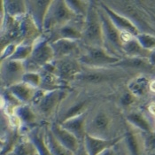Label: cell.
<instances>
[{"instance_id":"5","label":"cell","mask_w":155,"mask_h":155,"mask_svg":"<svg viewBox=\"0 0 155 155\" xmlns=\"http://www.w3.org/2000/svg\"><path fill=\"white\" fill-rule=\"evenodd\" d=\"M71 89L45 91L38 89L33 100L29 104L36 113L42 125L53 122L60 104Z\"/></svg>"},{"instance_id":"21","label":"cell","mask_w":155,"mask_h":155,"mask_svg":"<svg viewBox=\"0 0 155 155\" xmlns=\"http://www.w3.org/2000/svg\"><path fill=\"white\" fill-rule=\"evenodd\" d=\"M49 128L53 136L55 137V138L58 140V142L73 153L76 152V150L82 143L72 133L65 130L60 124L57 122L50 123Z\"/></svg>"},{"instance_id":"44","label":"cell","mask_w":155,"mask_h":155,"mask_svg":"<svg viewBox=\"0 0 155 155\" xmlns=\"http://www.w3.org/2000/svg\"><path fill=\"white\" fill-rule=\"evenodd\" d=\"M36 155H38V154H37V153H36Z\"/></svg>"},{"instance_id":"9","label":"cell","mask_w":155,"mask_h":155,"mask_svg":"<svg viewBox=\"0 0 155 155\" xmlns=\"http://www.w3.org/2000/svg\"><path fill=\"white\" fill-rule=\"evenodd\" d=\"M54 60V53L48 38L44 34L40 36L33 45V51L29 58L24 61L26 72H36L40 70Z\"/></svg>"},{"instance_id":"43","label":"cell","mask_w":155,"mask_h":155,"mask_svg":"<svg viewBox=\"0 0 155 155\" xmlns=\"http://www.w3.org/2000/svg\"><path fill=\"white\" fill-rule=\"evenodd\" d=\"M150 100H153V101H155V96H153V97H152Z\"/></svg>"},{"instance_id":"25","label":"cell","mask_w":155,"mask_h":155,"mask_svg":"<svg viewBox=\"0 0 155 155\" xmlns=\"http://www.w3.org/2000/svg\"><path fill=\"white\" fill-rule=\"evenodd\" d=\"M22 105H29L33 100L38 89H35L23 82L6 89Z\"/></svg>"},{"instance_id":"28","label":"cell","mask_w":155,"mask_h":155,"mask_svg":"<svg viewBox=\"0 0 155 155\" xmlns=\"http://www.w3.org/2000/svg\"><path fill=\"white\" fill-rule=\"evenodd\" d=\"M119 140L107 141V140L94 138V137H91L86 135V137L84 138V144L89 155H98L103 151H105L106 149H107L109 147H112Z\"/></svg>"},{"instance_id":"7","label":"cell","mask_w":155,"mask_h":155,"mask_svg":"<svg viewBox=\"0 0 155 155\" xmlns=\"http://www.w3.org/2000/svg\"><path fill=\"white\" fill-rule=\"evenodd\" d=\"M98 7L103 30V48L110 55L119 59H122L125 57V54L123 51L121 32L113 23L107 13L99 4Z\"/></svg>"},{"instance_id":"37","label":"cell","mask_w":155,"mask_h":155,"mask_svg":"<svg viewBox=\"0 0 155 155\" xmlns=\"http://www.w3.org/2000/svg\"><path fill=\"white\" fill-rule=\"evenodd\" d=\"M143 107L152 118H155V101L149 100L143 105Z\"/></svg>"},{"instance_id":"17","label":"cell","mask_w":155,"mask_h":155,"mask_svg":"<svg viewBox=\"0 0 155 155\" xmlns=\"http://www.w3.org/2000/svg\"><path fill=\"white\" fill-rule=\"evenodd\" d=\"M52 0H28L26 1L27 14L43 33L45 20Z\"/></svg>"},{"instance_id":"32","label":"cell","mask_w":155,"mask_h":155,"mask_svg":"<svg viewBox=\"0 0 155 155\" xmlns=\"http://www.w3.org/2000/svg\"><path fill=\"white\" fill-rule=\"evenodd\" d=\"M90 0H66L68 5L78 17L84 19L91 6Z\"/></svg>"},{"instance_id":"12","label":"cell","mask_w":155,"mask_h":155,"mask_svg":"<svg viewBox=\"0 0 155 155\" xmlns=\"http://www.w3.org/2000/svg\"><path fill=\"white\" fill-rule=\"evenodd\" d=\"M51 64L59 78L69 86L83 70V65L79 62L77 58L74 57L54 60L51 61Z\"/></svg>"},{"instance_id":"35","label":"cell","mask_w":155,"mask_h":155,"mask_svg":"<svg viewBox=\"0 0 155 155\" xmlns=\"http://www.w3.org/2000/svg\"><path fill=\"white\" fill-rule=\"evenodd\" d=\"M137 40L140 42V44L143 45L146 50L153 51L155 50V36H150V35H144V34H139L136 36Z\"/></svg>"},{"instance_id":"39","label":"cell","mask_w":155,"mask_h":155,"mask_svg":"<svg viewBox=\"0 0 155 155\" xmlns=\"http://www.w3.org/2000/svg\"><path fill=\"white\" fill-rule=\"evenodd\" d=\"M73 155H89V153L86 151V148L84 146V143H82L80 144V146L78 147V149L76 150V152L74 153Z\"/></svg>"},{"instance_id":"36","label":"cell","mask_w":155,"mask_h":155,"mask_svg":"<svg viewBox=\"0 0 155 155\" xmlns=\"http://www.w3.org/2000/svg\"><path fill=\"white\" fill-rule=\"evenodd\" d=\"M143 137L147 154L155 153V131L150 133L143 132Z\"/></svg>"},{"instance_id":"13","label":"cell","mask_w":155,"mask_h":155,"mask_svg":"<svg viewBox=\"0 0 155 155\" xmlns=\"http://www.w3.org/2000/svg\"><path fill=\"white\" fill-rule=\"evenodd\" d=\"M120 141L128 155H147L143 132L133 127L130 123Z\"/></svg>"},{"instance_id":"18","label":"cell","mask_w":155,"mask_h":155,"mask_svg":"<svg viewBox=\"0 0 155 155\" xmlns=\"http://www.w3.org/2000/svg\"><path fill=\"white\" fill-rule=\"evenodd\" d=\"M54 53V60L68 57H79L81 51V41L60 39L51 44Z\"/></svg>"},{"instance_id":"24","label":"cell","mask_w":155,"mask_h":155,"mask_svg":"<svg viewBox=\"0 0 155 155\" xmlns=\"http://www.w3.org/2000/svg\"><path fill=\"white\" fill-rule=\"evenodd\" d=\"M15 114L21 119L22 122V128L21 130V133L36 126H43L30 105L20 106L16 109Z\"/></svg>"},{"instance_id":"23","label":"cell","mask_w":155,"mask_h":155,"mask_svg":"<svg viewBox=\"0 0 155 155\" xmlns=\"http://www.w3.org/2000/svg\"><path fill=\"white\" fill-rule=\"evenodd\" d=\"M97 2L102 6V8L106 11V12L109 16V18L113 21V23L116 26V28L120 32H126V33H129V34H130L134 36H137L140 34L138 32V30L137 29V28L128 19H126L125 17L120 15L115 12H114L113 10H111L110 8H108L107 6H106L104 4L101 3L100 0H98Z\"/></svg>"},{"instance_id":"11","label":"cell","mask_w":155,"mask_h":155,"mask_svg":"<svg viewBox=\"0 0 155 155\" xmlns=\"http://www.w3.org/2000/svg\"><path fill=\"white\" fill-rule=\"evenodd\" d=\"M26 69L21 61L5 60L1 61L0 83L1 89H7L22 82Z\"/></svg>"},{"instance_id":"2","label":"cell","mask_w":155,"mask_h":155,"mask_svg":"<svg viewBox=\"0 0 155 155\" xmlns=\"http://www.w3.org/2000/svg\"><path fill=\"white\" fill-rule=\"evenodd\" d=\"M137 75L139 74L114 66L106 68L83 67V70L70 84V88L84 89L104 97H111Z\"/></svg>"},{"instance_id":"30","label":"cell","mask_w":155,"mask_h":155,"mask_svg":"<svg viewBox=\"0 0 155 155\" xmlns=\"http://www.w3.org/2000/svg\"><path fill=\"white\" fill-rule=\"evenodd\" d=\"M0 4L3 5L5 14L13 18L22 17L27 14L26 1L22 0H5L1 1Z\"/></svg>"},{"instance_id":"8","label":"cell","mask_w":155,"mask_h":155,"mask_svg":"<svg viewBox=\"0 0 155 155\" xmlns=\"http://www.w3.org/2000/svg\"><path fill=\"white\" fill-rule=\"evenodd\" d=\"M77 19L82 18L78 17L72 11L66 0H52L45 20L43 34L47 35Z\"/></svg>"},{"instance_id":"22","label":"cell","mask_w":155,"mask_h":155,"mask_svg":"<svg viewBox=\"0 0 155 155\" xmlns=\"http://www.w3.org/2000/svg\"><path fill=\"white\" fill-rule=\"evenodd\" d=\"M111 97L114 99V101L124 111V113L130 110L132 108L142 107L144 105L142 101H140L128 89L127 85L119 89L114 95L111 96Z\"/></svg>"},{"instance_id":"41","label":"cell","mask_w":155,"mask_h":155,"mask_svg":"<svg viewBox=\"0 0 155 155\" xmlns=\"http://www.w3.org/2000/svg\"><path fill=\"white\" fill-rule=\"evenodd\" d=\"M98 155H116V153L114 149V145L112 147H109L107 149H106L105 151H103L101 153Z\"/></svg>"},{"instance_id":"27","label":"cell","mask_w":155,"mask_h":155,"mask_svg":"<svg viewBox=\"0 0 155 155\" xmlns=\"http://www.w3.org/2000/svg\"><path fill=\"white\" fill-rule=\"evenodd\" d=\"M123 51L125 57L143 59H148L152 52L143 47L136 36L132 37L123 44Z\"/></svg>"},{"instance_id":"10","label":"cell","mask_w":155,"mask_h":155,"mask_svg":"<svg viewBox=\"0 0 155 155\" xmlns=\"http://www.w3.org/2000/svg\"><path fill=\"white\" fill-rule=\"evenodd\" d=\"M120 59L110 55L104 48L90 47L81 44L79 62L85 68H106L117 63Z\"/></svg>"},{"instance_id":"31","label":"cell","mask_w":155,"mask_h":155,"mask_svg":"<svg viewBox=\"0 0 155 155\" xmlns=\"http://www.w3.org/2000/svg\"><path fill=\"white\" fill-rule=\"evenodd\" d=\"M36 151L33 143L29 139L21 135L17 143L14 144L12 149L6 155H36Z\"/></svg>"},{"instance_id":"29","label":"cell","mask_w":155,"mask_h":155,"mask_svg":"<svg viewBox=\"0 0 155 155\" xmlns=\"http://www.w3.org/2000/svg\"><path fill=\"white\" fill-rule=\"evenodd\" d=\"M45 143L47 144L48 150L51 155H73L74 153L64 147L61 143L58 142L55 138L53 134L51 133L49 124L45 125Z\"/></svg>"},{"instance_id":"33","label":"cell","mask_w":155,"mask_h":155,"mask_svg":"<svg viewBox=\"0 0 155 155\" xmlns=\"http://www.w3.org/2000/svg\"><path fill=\"white\" fill-rule=\"evenodd\" d=\"M34 45V44H33ZM33 45L28 44H20L14 53L12 55V57L8 60H17L24 62L28 60L33 51Z\"/></svg>"},{"instance_id":"1","label":"cell","mask_w":155,"mask_h":155,"mask_svg":"<svg viewBox=\"0 0 155 155\" xmlns=\"http://www.w3.org/2000/svg\"><path fill=\"white\" fill-rule=\"evenodd\" d=\"M124 111L111 97L99 99L87 113L86 135L107 141L120 139L128 129Z\"/></svg>"},{"instance_id":"15","label":"cell","mask_w":155,"mask_h":155,"mask_svg":"<svg viewBox=\"0 0 155 155\" xmlns=\"http://www.w3.org/2000/svg\"><path fill=\"white\" fill-rule=\"evenodd\" d=\"M125 116L128 123L142 132L150 133L154 131L153 118L145 112L143 106L125 112Z\"/></svg>"},{"instance_id":"20","label":"cell","mask_w":155,"mask_h":155,"mask_svg":"<svg viewBox=\"0 0 155 155\" xmlns=\"http://www.w3.org/2000/svg\"><path fill=\"white\" fill-rule=\"evenodd\" d=\"M153 76L149 74H139L131 79L127 84L128 89L143 104L151 99L149 84Z\"/></svg>"},{"instance_id":"3","label":"cell","mask_w":155,"mask_h":155,"mask_svg":"<svg viewBox=\"0 0 155 155\" xmlns=\"http://www.w3.org/2000/svg\"><path fill=\"white\" fill-rule=\"evenodd\" d=\"M108 8L125 17L140 34L155 36V0H100Z\"/></svg>"},{"instance_id":"14","label":"cell","mask_w":155,"mask_h":155,"mask_svg":"<svg viewBox=\"0 0 155 155\" xmlns=\"http://www.w3.org/2000/svg\"><path fill=\"white\" fill-rule=\"evenodd\" d=\"M84 21V19H77L70 23L64 25L45 36L48 38L50 44H51L57 40H60V39L81 41L82 36H83Z\"/></svg>"},{"instance_id":"34","label":"cell","mask_w":155,"mask_h":155,"mask_svg":"<svg viewBox=\"0 0 155 155\" xmlns=\"http://www.w3.org/2000/svg\"><path fill=\"white\" fill-rule=\"evenodd\" d=\"M22 82L35 89H39L40 84H41L40 74L36 73V72H26L24 74Z\"/></svg>"},{"instance_id":"42","label":"cell","mask_w":155,"mask_h":155,"mask_svg":"<svg viewBox=\"0 0 155 155\" xmlns=\"http://www.w3.org/2000/svg\"><path fill=\"white\" fill-rule=\"evenodd\" d=\"M148 60H149L150 64H151L153 67H154L155 68V50H153V51L151 52V55H150V57L148 58Z\"/></svg>"},{"instance_id":"38","label":"cell","mask_w":155,"mask_h":155,"mask_svg":"<svg viewBox=\"0 0 155 155\" xmlns=\"http://www.w3.org/2000/svg\"><path fill=\"white\" fill-rule=\"evenodd\" d=\"M120 139L117 143L114 144V151L116 153V155H128L125 148H124V146H123V144H122L121 141H120Z\"/></svg>"},{"instance_id":"6","label":"cell","mask_w":155,"mask_h":155,"mask_svg":"<svg viewBox=\"0 0 155 155\" xmlns=\"http://www.w3.org/2000/svg\"><path fill=\"white\" fill-rule=\"evenodd\" d=\"M81 44L90 47L103 48V30L97 1L91 0V6L84 18Z\"/></svg>"},{"instance_id":"26","label":"cell","mask_w":155,"mask_h":155,"mask_svg":"<svg viewBox=\"0 0 155 155\" xmlns=\"http://www.w3.org/2000/svg\"><path fill=\"white\" fill-rule=\"evenodd\" d=\"M86 116H87V114L78 116V117L72 118L61 123L60 125L65 130L72 133L81 143H84V138L86 137V130H85Z\"/></svg>"},{"instance_id":"16","label":"cell","mask_w":155,"mask_h":155,"mask_svg":"<svg viewBox=\"0 0 155 155\" xmlns=\"http://www.w3.org/2000/svg\"><path fill=\"white\" fill-rule=\"evenodd\" d=\"M113 66L121 68L136 74H149L153 77L155 74V68L150 64L148 59L124 57Z\"/></svg>"},{"instance_id":"40","label":"cell","mask_w":155,"mask_h":155,"mask_svg":"<svg viewBox=\"0 0 155 155\" xmlns=\"http://www.w3.org/2000/svg\"><path fill=\"white\" fill-rule=\"evenodd\" d=\"M149 91H150V94H151V97L155 96V77H153L150 84H149Z\"/></svg>"},{"instance_id":"19","label":"cell","mask_w":155,"mask_h":155,"mask_svg":"<svg viewBox=\"0 0 155 155\" xmlns=\"http://www.w3.org/2000/svg\"><path fill=\"white\" fill-rule=\"evenodd\" d=\"M41 76V84L40 88L43 91H51L55 90H62V89H71L70 86L68 84L61 81L59 76L55 74L54 68L51 64L46 65L45 68H43L40 72Z\"/></svg>"},{"instance_id":"4","label":"cell","mask_w":155,"mask_h":155,"mask_svg":"<svg viewBox=\"0 0 155 155\" xmlns=\"http://www.w3.org/2000/svg\"><path fill=\"white\" fill-rule=\"evenodd\" d=\"M102 97H105L91 91L71 89L61 102L53 122L61 124L68 120L84 115Z\"/></svg>"}]
</instances>
